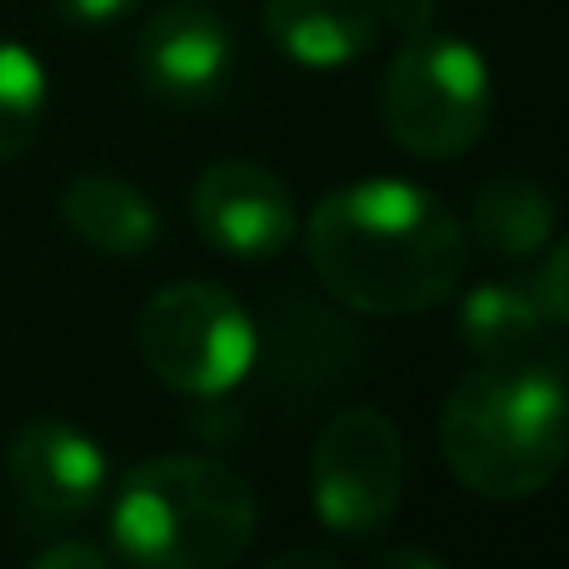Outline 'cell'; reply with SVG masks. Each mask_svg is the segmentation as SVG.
<instances>
[{"label": "cell", "instance_id": "18", "mask_svg": "<svg viewBox=\"0 0 569 569\" xmlns=\"http://www.w3.org/2000/svg\"><path fill=\"white\" fill-rule=\"evenodd\" d=\"M380 6V20L390 30H400L405 40L410 36H425V30L435 26V10H440V0H375Z\"/></svg>", "mask_w": 569, "mask_h": 569}, {"label": "cell", "instance_id": "5", "mask_svg": "<svg viewBox=\"0 0 569 569\" xmlns=\"http://www.w3.org/2000/svg\"><path fill=\"white\" fill-rule=\"evenodd\" d=\"M136 350L160 385L216 400L256 370V320L220 284L176 280L146 300L136 320Z\"/></svg>", "mask_w": 569, "mask_h": 569}, {"label": "cell", "instance_id": "14", "mask_svg": "<svg viewBox=\"0 0 569 569\" xmlns=\"http://www.w3.org/2000/svg\"><path fill=\"white\" fill-rule=\"evenodd\" d=\"M470 230L490 256L530 260L555 236V200L535 180H520V176L485 180L470 206Z\"/></svg>", "mask_w": 569, "mask_h": 569}, {"label": "cell", "instance_id": "12", "mask_svg": "<svg viewBox=\"0 0 569 569\" xmlns=\"http://www.w3.org/2000/svg\"><path fill=\"white\" fill-rule=\"evenodd\" d=\"M60 216L66 226L86 240L100 256H146L160 240V210L146 190H136L130 180L106 176V170H86L60 190Z\"/></svg>", "mask_w": 569, "mask_h": 569}, {"label": "cell", "instance_id": "7", "mask_svg": "<svg viewBox=\"0 0 569 569\" xmlns=\"http://www.w3.org/2000/svg\"><path fill=\"white\" fill-rule=\"evenodd\" d=\"M190 216L200 240L240 266L276 260L300 230L284 180L256 160H216L200 170L190 190Z\"/></svg>", "mask_w": 569, "mask_h": 569}, {"label": "cell", "instance_id": "11", "mask_svg": "<svg viewBox=\"0 0 569 569\" xmlns=\"http://www.w3.org/2000/svg\"><path fill=\"white\" fill-rule=\"evenodd\" d=\"M266 36L305 70H340L380 40L375 0H266Z\"/></svg>", "mask_w": 569, "mask_h": 569}, {"label": "cell", "instance_id": "10", "mask_svg": "<svg viewBox=\"0 0 569 569\" xmlns=\"http://www.w3.org/2000/svg\"><path fill=\"white\" fill-rule=\"evenodd\" d=\"M360 335L340 320L335 310H325L310 295H284L266 320V330H256V360L270 365V380L280 390L315 395L330 390L335 380H345L360 350Z\"/></svg>", "mask_w": 569, "mask_h": 569}, {"label": "cell", "instance_id": "15", "mask_svg": "<svg viewBox=\"0 0 569 569\" xmlns=\"http://www.w3.org/2000/svg\"><path fill=\"white\" fill-rule=\"evenodd\" d=\"M46 66L20 40H0V166L26 156L46 120Z\"/></svg>", "mask_w": 569, "mask_h": 569}, {"label": "cell", "instance_id": "1", "mask_svg": "<svg viewBox=\"0 0 569 569\" xmlns=\"http://www.w3.org/2000/svg\"><path fill=\"white\" fill-rule=\"evenodd\" d=\"M305 250L325 295L360 315H420L460 290L470 236L440 196L410 180H355L310 210Z\"/></svg>", "mask_w": 569, "mask_h": 569}, {"label": "cell", "instance_id": "2", "mask_svg": "<svg viewBox=\"0 0 569 569\" xmlns=\"http://www.w3.org/2000/svg\"><path fill=\"white\" fill-rule=\"evenodd\" d=\"M440 455L480 500H530L569 455V390L525 360L465 375L440 410Z\"/></svg>", "mask_w": 569, "mask_h": 569}, {"label": "cell", "instance_id": "4", "mask_svg": "<svg viewBox=\"0 0 569 569\" xmlns=\"http://www.w3.org/2000/svg\"><path fill=\"white\" fill-rule=\"evenodd\" d=\"M490 66L460 36H410L380 80V120L415 160L465 156L490 126Z\"/></svg>", "mask_w": 569, "mask_h": 569}, {"label": "cell", "instance_id": "19", "mask_svg": "<svg viewBox=\"0 0 569 569\" xmlns=\"http://www.w3.org/2000/svg\"><path fill=\"white\" fill-rule=\"evenodd\" d=\"M30 569H116V565H110L106 555L96 550V545L66 540V545H50V550H40L36 560H30Z\"/></svg>", "mask_w": 569, "mask_h": 569}, {"label": "cell", "instance_id": "20", "mask_svg": "<svg viewBox=\"0 0 569 569\" xmlns=\"http://www.w3.org/2000/svg\"><path fill=\"white\" fill-rule=\"evenodd\" d=\"M370 569H445L430 550H415V545H390L370 560Z\"/></svg>", "mask_w": 569, "mask_h": 569}, {"label": "cell", "instance_id": "3", "mask_svg": "<svg viewBox=\"0 0 569 569\" xmlns=\"http://www.w3.org/2000/svg\"><path fill=\"white\" fill-rule=\"evenodd\" d=\"M256 490L210 455H156L120 480L110 540L136 569H226L256 540Z\"/></svg>", "mask_w": 569, "mask_h": 569}, {"label": "cell", "instance_id": "9", "mask_svg": "<svg viewBox=\"0 0 569 569\" xmlns=\"http://www.w3.org/2000/svg\"><path fill=\"white\" fill-rule=\"evenodd\" d=\"M6 475L36 520H80L106 495V450L70 420H30L10 435Z\"/></svg>", "mask_w": 569, "mask_h": 569}, {"label": "cell", "instance_id": "6", "mask_svg": "<svg viewBox=\"0 0 569 569\" xmlns=\"http://www.w3.org/2000/svg\"><path fill=\"white\" fill-rule=\"evenodd\" d=\"M310 495L325 530L365 540L395 520L405 495V440L395 420L370 405H350L310 445Z\"/></svg>", "mask_w": 569, "mask_h": 569}, {"label": "cell", "instance_id": "17", "mask_svg": "<svg viewBox=\"0 0 569 569\" xmlns=\"http://www.w3.org/2000/svg\"><path fill=\"white\" fill-rule=\"evenodd\" d=\"M136 6L140 0H50V10H56L66 26H80V30H106V26H116V20H126Z\"/></svg>", "mask_w": 569, "mask_h": 569}, {"label": "cell", "instance_id": "13", "mask_svg": "<svg viewBox=\"0 0 569 569\" xmlns=\"http://www.w3.org/2000/svg\"><path fill=\"white\" fill-rule=\"evenodd\" d=\"M545 325H550V315L540 310L535 284L490 280V284H475L460 300V335L485 365L525 360L540 345Z\"/></svg>", "mask_w": 569, "mask_h": 569}, {"label": "cell", "instance_id": "16", "mask_svg": "<svg viewBox=\"0 0 569 569\" xmlns=\"http://www.w3.org/2000/svg\"><path fill=\"white\" fill-rule=\"evenodd\" d=\"M535 295H540V310L550 315L555 325L569 330V236L545 256L540 280H535Z\"/></svg>", "mask_w": 569, "mask_h": 569}, {"label": "cell", "instance_id": "21", "mask_svg": "<svg viewBox=\"0 0 569 569\" xmlns=\"http://www.w3.org/2000/svg\"><path fill=\"white\" fill-rule=\"evenodd\" d=\"M260 569H340V560H330L325 550H284L276 560H266Z\"/></svg>", "mask_w": 569, "mask_h": 569}, {"label": "cell", "instance_id": "8", "mask_svg": "<svg viewBox=\"0 0 569 569\" xmlns=\"http://www.w3.org/2000/svg\"><path fill=\"white\" fill-rule=\"evenodd\" d=\"M236 76V40L216 10L180 0L140 26L136 36V80L160 106L200 110L216 106Z\"/></svg>", "mask_w": 569, "mask_h": 569}]
</instances>
